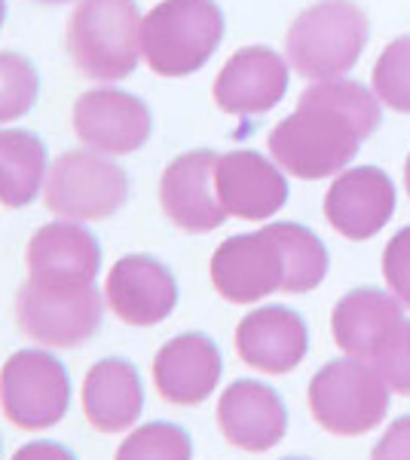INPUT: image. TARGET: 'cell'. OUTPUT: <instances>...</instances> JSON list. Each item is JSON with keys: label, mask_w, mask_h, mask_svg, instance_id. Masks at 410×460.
<instances>
[{"label": "cell", "mask_w": 410, "mask_h": 460, "mask_svg": "<svg viewBox=\"0 0 410 460\" xmlns=\"http://www.w3.org/2000/svg\"><path fill=\"white\" fill-rule=\"evenodd\" d=\"M379 126V99L355 80H322L266 138L275 166L297 178H327L349 166Z\"/></svg>", "instance_id": "obj_1"}, {"label": "cell", "mask_w": 410, "mask_h": 460, "mask_svg": "<svg viewBox=\"0 0 410 460\" xmlns=\"http://www.w3.org/2000/svg\"><path fill=\"white\" fill-rule=\"evenodd\" d=\"M223 13L214 0H162L141 22V56L160 77H188L214 56Z\"/></svg>", "instance_id": "obj_2"}, {"label": "cell", "mask_w": 410, "mask_h": 460, "mask_svg": "<svg viewBox=\"0 0 410 460\" xmlns=\"http://www.w3.org/2000/svg\"><path fill=\"white\" fill-rule=\"evenodd\" d=\"M141 22L135 0H80L68 22V53L77 71L104 84L135 74Z\"/></svg>", "instance_id": "obj_3"}, {"label": "cell", "mask_w": 410, "mask_h": 460, "mask_svg": "<svg viewBox=\"0 0 410 460\" xmlns=\"http://www.w3.org/2000/svg\"><path fill=\"white\" fill-rule=\"evenodd\" d=\"M368 43V19L349 0H322L288 28L285 56L301 77L337 80L353 71Z\"/></svg>", "instance_id": "obj_4"}, {"label": "cell", "mask_w": 410, "mask_h": 460, "mask_svg": "<svg viewBox=\"0 0 410 460\" xmlns=\"http://www.w3.org/2000/svg\"><path fill=\"white\" fill-rule=\"evenodd\" d=\"M310 411L316 424L334 436H364L383 424L392 402L389 384L374 362L343 356L322 366L310 381Z\"/></svg>", "instance_id": "obj_5"}, {"label": "cell", "mask_w": 410, "mask_h": 460, "mask_svg": "<svg viewBox=\"0 0 410 460\" xmlns=\"http://www.w3.org/2000/svg\"><path fill=\"white\" fill-rule=\"evenodd\" d=\"M129 199V175L108 154L68 151L47 172L43 203L68 221H101Z\"/></svg>", "instance_id": "obj_6"}, {"label": "cell", "mask_w": 410, "mask_h": 460, "mask_svg": "<svg viewBox=\"0 0 410 460\" xmlns=\"http://www.w3.org/2000/svg\"><path fill=\"white\" fill-rule=\"evenodd\" d=\"M0 405L19 429H49L68 414V368L47 350H16L0 368Z\"/></svg>", "instance_id": "obj_7"}, {"label": "cell", "mask_w": 410, "mask_h": 460, "mask_svg": "<svg viewBox=\"0 0 410 460\" xmlns=\"http://www.w3.org/2000/svg\"><path fill=\"white\" fill-rule=\"evenodd\" d=\"M104 295L95 286L40 288L25 283L16 295V323L34 344L77 347L101 329Z\"/></svg>", "instance_id": "obj_8"}, {"label": "cell", "mask_w": 410, "mask_h": 460, "mask_svg": "<svg viewBox=\"0 0 410 460\" xmlns=\"http://www.w3.org/2000/svg\"><path fill=\"white\" fill-rule=\"evenodd\" d=\"M212 286L230 304H255L282 292L285 264L270 227L223 240L212 255Z\"/></svg>", "instance_id": "obj_9"}, {"label": "cell", "mask_w": 410, "mask_h": 460, "mask_svg": "<svg viewBox=\"0 0 410 460\" xmlns=\"http://www.w3.org/2000/svg\"><path fill=\"white\" fill-rule=\"evenodd\" d=\"M151 108L123 89H92L74 102V132L89 151L120 157L147 145Z\"/></svg>", "instance_id": "obj_10"}, {"label": "cell", "mask_w": 410, "mask_h": 460, "mask_svg": "<svg viewBox=\"0 0 410 460\" xmlns=\"http://www.w3.org/2000/svg\"><path fill=\"white\" fill-rule=\"evenodd\" d=\"M28 283L40 288H83L101 270V246L77 221H49L28 243Z\"/></svg>", "instance_id": "obj_11"}, {"label": "cell", "mask_w": 410, "mask_h": 460, "mask_svg": "<svg viewBox=\"0 0 410 460\" xmlns=\"http://www.w3.org/2000/svg\"><path fill=\"white\" fill-rule=\"evenodd\" d=\"M221 154L190 151L175 157L162 172L160 203L166 218L188 234H212L227 221V209L221 206L214 169Z\"/></svg>", "instance_id": "obj_12"}, {"label": "cell", "mask_w": 410, "mask_h": 460, "mask_svg": "<svg viewBox=\"0 0 410 460\" xmlns=\"http://www.w3.org/2000/svg\"><path fill=\"white\" fill-rule=\"evenodd\" d=\"M104 301L126 325H160L178 304L175 273L153 255H126L110 267Z\"/></svg>", "instance_id": "obj_13"}, {"label": "cell", "mask_w": 410, "mask_h": 460, "mask_svg": "<svg viewBox=\"0 0 410 460\" xmlns=\"http://www.w3.org/2000/svg\"><path fill=\"white\" fill-rule=\"evenodd\" d=\"M218 427L233 448L264 455L288 433V408L273 387L251 377L233 381L218 399Z\"/></svg>", "instance_id": "obj_14"}, {"label": "cell", "mask_w": 410, "mask_h": 460, "mask_svg": "<svg viewBox=\"0 0 410 460\" xmlns=\"http://www.w3.org/2000/svg\"><path fill=\"white\" fill-rule=\"evenodd\" d=\"M395 212V184L377 166L346 169L334 178L325 197V218L346 240H371L389 225Z\"/></svg>", "instance_id": "obj_15"}, {"label": "cell", "mask_w": 410, "mask_h": 460, "mask_svg": "<svg viewBox=\"0 0 410 460\" xmlns=\"http://www.w3.org/2000/svg\"><path fill=\"white\" fill-rule=\"evenodd\" d=\"M288 65L270 47H245L227 58L214 80V105L223 114H266L285 99Z\"/></svg>", "instance_id": "obj_16"}, {"label": "cell", "mask_w": 410, "mask_h": 460, "mask_svg": "<svg viewBox=\"0 0 410 460\" xmlns=\"http://www.w3.org/2000/svg\"><path fill=\"white\" fill-rule=\"evenodd\" d=\"M310 350L307 323L297 310L270 304L242 316L236 329V353L245 366L264 375H288Z\"/></svg>", "instance_id": "obj_17"}, {"label": "cell", "mask_w": 410, "mask_h": 460, "mask_svg": "<svg viewBox=\"0 0 410 460\" xmlns=\"http://www.w3.org/2000/svg\"><path fill=\"white\" fill-rule=\"evenodd\" d=\"M223 372L221 350L208 335H175L153 356V384L171 405H199L218 390Z\"/></svg>", "instance_id": "obj_18"}, {"label": "cell", "mask_w": 410, "mask_h": 460, "mask_svg": "<svg viewBox=\"0 0 410 460\" xmlns=\"http://www.w3.org/2000/svg\"><path fill=\"white\" fill-rule=\"evenodd\" d=\"M214 184L227 215L242 221H266L288 203L285 175L257 151L221 154Z\"/></svg>", "instance_id": "obj_19"}, {"label": "cell", "mask_w": 410, "mask_h": 460, "mask_svg": "<svg viewBox=\"0 0 410 460\" xmlns=\"http://www.w3.org/2000/svg\"><path fill=\"white\" fill-rule=\"evenodd\" d=\"M144 411V387L126 359H99L83 377V414L99 433H126Z\"/></svg>", "instance_id": "obj_20"}, {"label": "cell", "mask_w": 410, "mask_h": 460, "mask_svg": "<svg viewBox=\"0 0 410 460\" xmlns=\"http://www.w3.org/2000/svg\"><path fill=\"white\" fill-rule=\"evenodd\" d=\"M405 319L401 314V301L389 292L379 288H355V292L343 295L340 304L334 307L331 332L337 347L346 356L355 359H368L377 353L386 335Z\"/></svg>", "instance_id": "obj_21"}, {"label": "cell", "mask_w": 410, "mask_h": 460, "mask_svg": "<svg viewBox=\"0 0 410 460\" xmlns=\"http://www.w3.org/2000/svg\"><path fill=\"white\" fill-rule=\"evenodd\" d=\"M47 172V145L34 132L0 129V203L10 209L34 203Z\"/></svg>", "instance_id": "obj_22"}, {"label": "cell", "mask_w": 410, "mask_h": 460, "mask_svg": "<svg viewBox=\"0 0 410 460\" xmlns=\"http://www.w3.org/2000/svg\"><path fill=\"white\" fill-rule=\"evenodd\" d=\"M270 234L279 243L282 264H285V286L282 292L303 295L312 292L327 273V249L325 243L303 225H291V221H275L266 225Z\"/></svg>", "instance_id": "obj_23"}, {"label": "cell", "mask_w": 410, "mask_h": 460, "mask_svg": "<svg viewBox=\"0 0 410 460\" xmlns=\"http://www.w3.org/2000/svg\"><path fill=\"white\" fill-rule=\"evenodd\" d=\"M114 460H193V442L184 427L151 420L126 436Z\"/></svg>", "instance_id": "obj_24"}, {"label": "cell", "mask_w": 410, "mask_h": 460, "mask_svg": "<svg viewBox=\"0 0 410 460\" xmlns=\"http://www.w3.org/2000/svg\"><path fill=\"white\" fill-rule=\"evenodd\" d=\"M40 93V77L31 58L22 53H0V123L22 120Z\"/></svg>", "instance_id": "obj_25"}, {"label": "cell", "mask_w": 410, "mask_h": 460, "mask_svg": "<svg viewBox=\"0 0 410 460\" xmlns=\"http://www.w3.org/2000/svg\"><path fill=\"white\" fill-rule=\"evenodd\" d=\"M374 93L392 111L410 114V34L392 40L374 65Z\"/></svg>", "instance_id": "obj_26"}, {"label": "cell", "mask_w": 410, "mask_h": 460, "mask_svg": "<svg viewBox=\"0 0 410 460\" xmlns=\"http://www.w3.org/2000/svg\"><path fill=\"white\" fill-rule=\"evenodd\" d=\"M371 362L392 393L410 396V319H401L395 325L383 344L377 347V353L371 356Z\"/></svg>", "instance_id": "obj_27"}, {"label": "cell", "mask_w": 410, "mask_h": 460, "mask_svg": "<svg viewBox=\"0 0 410 460\" xmlns=\"http://www.w3.org/2000/svg\"><path fill=\"white\" fill-rule=\"evenodd\" d=\"M383 277L386 286L401 307L410 310V227H401L383 252Z\"/></svg>", "instance_id": "obj_28"}, {"label": "cell", "mask_w": 410, "mask_h": 460, "mask_svg": "<svg viewBox=\"0 0 410 460\" xmlns=\"http://www.w3.org/2000/svg\"><path fill=\"white\" fill-rule=\"evenodd\" d=\"M371 460H410V414L395 418L379 442L371 448Z\"/></svg>", "instance_id": "obj_29"}, {"label": "cell", "mask_w": 410, "mask_h": 460, "mask_svg": "<svg viewBox=\"0 0 410 460\" xmlns=\"http://www.w3.org/2000/svg\"><path fill=\"white\" fill-rule=\"evenodd\" d=\"M10 460H77L71 448L52 442V439H40V442H28L13 455Z\"/></svg>", "instance_id": "obj_30"}, {"label": "cell", "mask_w": 410, "mask_h": 460, "mask_svg": "<svg viewBox=\"0 0 410 460\" xmlns=\"http://www.w3.org/2000/svg\"><path fill=\"white\" fill-rule=\"evenodd\" d=\"M405 184H407V197H410V157H407V166H405Z\"/></svg>", "instance_id": "obj_31"}, {"label": "cell", "mask_w": 410, "mask_h": 460, "mask_svg": "<svg viewBox=\"0 0 410 460\" xmlns=\"http://www.w3.org/2000/svg\"><path fill=\"white\" fill-rule=\"evenodd\" d=\"M4 19H6V0H0V25H4Z\"/></svg>", "instance_id": "obj_32"}, {"label": "cell", "mask_w": 410, "mask_h": 460, "mask_svg": "<svg viewBox=\"0 0 410 460\" xmlns=\"http://www.w3.org/2000/svg\"><path fill=\"white\" fill-rule=\"evenodd\" d=\"M37 4H68V0H37Z\"/></svg>", "instance_id": "obj_33"}, {"label": "cell", "mask_w": 410, "mask_h": 460, "mask_svg": "<svg viewBox=\"0 0 410 460\" xmlns=\"http://www.w3.org/2000/svg\"><path fill=\"white\" fill-rule=\"evenodd\" d=\"M285 460H307V457H285Z\"/></svg>", "instance_id": "obj_34"}]
</instances>
